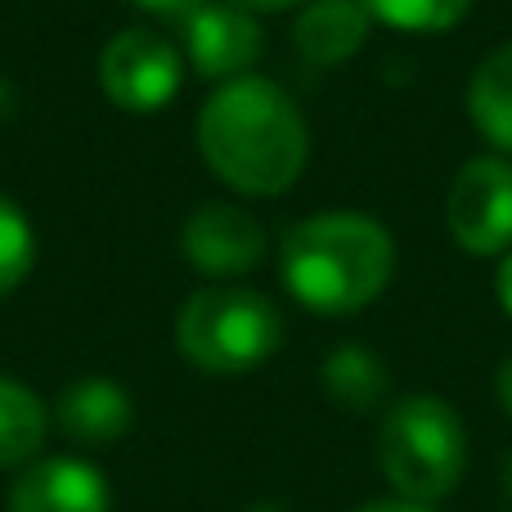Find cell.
Listing matches in <instances>:
<instances>
[{
	"label": "cell",
	"instance_id": "cell-1",
	"mask_svg": "<svg viewBox=\"0 0 512 512\" xmlns=\"http://www.w3.org/2000/svg\"><path fill=\"white\" fill-rule=\"evenodd\" d=\"M198 153L216 180L248 198H279L301 180L310 126L270 77H234L198 108Z\"/></svg>",
	"mask_w": 512,
	"mask_h": 512
},
{
	"label": "cell",
	"instance_id": "cell-2",
	"mask_svg": "<svg viewBox=\"0 0 512 512\" xmlns=\"http://www.w3.org/2000/svg\"><path fill=\"white\" fill-rule=\"evenodd\" d=\"M279 274L315 315H355L387 292L396 239L364 212H319L283 234Z\"/></svg>",
	"mask_w": 512,
	"mask_h": 512
},
{
	"label": "cell",
	"instance_id": "cell-3",
	"mask_svg": "<svg viewBox=\"0 0 512 512\" xmlns=\"http://www.w3.org/2000/svg\"><path fill=\"white\" fill-rule=\"evenodd\" d=\"M378 468L400 499L436 504L463 481L468 432L441 396H409L387 409L378 427Z\"/></svg>",
	"mask_w": 512,
	"mask_h": 512
},
{
	"label": "cell",
	"instance_id": "cell-4",
	"mask_svg": "<svg viewBox=\"0 0 512 512\" xmlns=\"http://www.w3.org/2000/svg\"><path fill=\"white\" fill-rule=\"evenodd\" d=\"M283 342V319L270 297L234 283H216L185 301L176 319V346L194 369L234 378L265 364Z\"/></svg>",
	"mask_w": 512,
	"mask_h": 512
},
{
	"label": "cell",
	"instance_id": "cell-5",
	"mask_svg": "<svg viewBox=\"0 0 512 512\" xmlns=\"http://www.w3.org/2000/svg\"><path fill=\"white\" fill-rule=\"evenodd\" d=\"M99 86L122 113H162L185 86V59L153 27H122L99 50Z\"/></svg>",
	"mask_w": 512,
	"mask_h": 512
},
{
	"label": "cell",
	"instance_id": "cell-6",
	"mask_svg": "<svg viewBox=\"0 0 512 512\" xmlns=\"http://www.w3.org/2000/svg\"><path fill=\"white\" fill-rule=\"evenodd\" d=\"M445 225L468 256L512 252V162L504 153L463 162L445 194Z\"/></svg>",
	"mask_w": 512,
	"mask_h": 512
},
{
	"label": "cell",
	"instance_id": "cell-7",
	"mask_svg": "<svg viewBox=\"0 0 512 512\" xmlns=\"http://www.w3.org/2000/svg\"><path fill=\"white\" fill-rule=\"evenodd\" d=\"M180 248L207 279H239L261 265L265 230L234 203H203L180 230Z\"/></svg>",
	"mask_w": 512,
	"mask_h": 512
},
{
	"label": "cell",
	"instance_id": "cell-8",
	"mask_svg": "<svg viewBox=\"0 0 512 512\" xmlns=\"http://www.w3.org/2000/svg\"><path fill=\"white\" fill-rule=\"evenodd\" d=\"M261 50H265V32L256 23V14L230 5V0L225 5L207 0L185 23V54L198 77H207V81L248 77L256 68V59H261Z\"/></svg>",
	"mask_w": 512,
	"mask_h": 512
},
{
	"label": "cell",
	"instance_id": "cell-9",
	"mask_svg": "<svg viewBox=\"0 0 512 512\" xmlns=\"http://www.w3.org/2000/svg\"><path fill=\"white\" fill-rule=\"evenodd\" d=\"M108 481L86 459H41L14 481L9 512H108Z\"/></svg>",
	"mask_w": 512,
	"mask_h": 512
},
{
	"label": "cell",
	"instance_id": "cell-10",
	"mask_svg": "<svg viewBox=\"0 0 512 512\" xmlns=\"http://www.w3.org/2000/svg\"><path fill=\"white\" fill-rule=\"evenodd\" d=\"M373 14L364 0H306L292 27V41L319 68H337V63L355 59L369 41Z\"/></svg>",
	"mask_w": 512,
	"mask_h": 512
},
{
	"label": "cell",
	"instance_id": "cell-11",
	"mask_svg": "<svg viewBox=\"0 0 512 512\" xmlns=\"http://www.w3.org/2000/svg\"><path fill=\"white\" fill-rule=\"evenodd\" d=\"M59 427L72 441L108 445L131 427V396L113 378H81L59 396Z\"/></svg>",
	"mask_w": 512,
	"mask_h": 512
},
{
	"label": "cell",
	"instance_id": "cell-12",
	"mask_svg": "<svg viewBox=\"0 0 512 512\" xmlns=\"http://www.w3.org/2000/svg\"><path fill=\"white\" fill-rule=\"evenodd\" d=\"M468 122L481 140L495 144V153H512V41L495 45L468 77Z\"/></svg>",
	"mask_w": 512,
	"mask_h": 512
},
{
	"label": "cell",
	"instance_id": "cell-13",
	"mask_svg": "<svg viewBox=\"0 0 512 512\" xmlns=\"http://www.w3.org/2000/svg\"><path fill=\"white\" fill-rule=\"evenodd\" d=\"M45 432H50V414L41 396L14 378H0V468L27 463L45 445Z\"/></svg>",
	"mask_w": 512,
	"mask_h": 512
},
{
	"label": "cell",
	"instance_id": "cell-14",
	"mask_svg": "<svg viewBox=\"0 0 512 512\" xmlns=\"http://www.w3.org/2000/svg\"><path fill=\"white\" fill-rule=\"evenodd\" d=\"M324 391L351 414L378 409L387 400V369L364 346H337L324 360Z\"/></svg>",
	"mask_w": 512,
	"mask_h": 512
},
{
	"label": "cell",
	"instance_id": "cell-15",
	"mask_svg": "<svg viewBox=\"0 0 512 512\" xmlns=\"http://www.w3.org/2000/svg\"><path fill=\"white\" fill-rule=\"evenodd\" d=\"M364 9L373 14V23H387L396 32L436 36L459 27L468 18L472 0H364Z\"/></svg>",
	"mask_w": 512,
	"mask_h": 512
},
{
	"label": "cell",
	"instance_id": "cell-16",
	"mask_svg": "<svg viewBox=\"0 0 512 512\" xmlns=\"http://www.w3.org/2000/svg\"><path fill=\"white\" fill-rule=\"evenodd\" d=\"M36 265V230L14 198L0 194V297L23 288Z\"/></svg>",
	"mask_w": 512,
	"mask_h": 512
},
{
	"label": "cell",
	"instance_id": "cell-17",
	"mask_svg": "<svg viewBox=\"0 0 512 512\" xmlns=\"http://www.w3.org/2000/svg\"><path fill=\"white\" fill-rule=\"evenodd\" d=\"M135 5H140L144 14L162 18V23H189V18H194L207 0H135Z\"/></svg>",
	"mask_w": 512,
	"mask_h": 512
},
{
	"label": "cell",
	"instance_id": "cell-18",
	"mask_svg": "<svg viewBox=\"0 0 512 512\" xmlns=\"http://www.w3.org/2000/svg\"><path fill=\"white\" fill-rule=\"evenodd\" d=\"M495 292H499V306L512 315V252L499 256V270H495Z\"/></svg>",
	"mask_w": 512,
	"mask_h": 512
},
{
	"label": "cell",
	"instance_id": "cell-19",
	"mask_svg": "<svg viewBox=\"0 0 512 512\" xmlns=\"http://www.w3.org/2000/svg\"><path fill=\"white\" fill-rule=\"evenodd\" d=\"M230 5L248 9V14H283V9H297L306 0H230Z\"/></svg>",
	"mask_w": 512,
	"mask_h": 512
},
{
	"label": "cell",
	"instance_id": "cell-20",
	"mask_svg": "<svg viewBox=\"0 0 512 512\" xmlns=\"http://www.w3.org/2000/svg\"><path fill=\"white\" fill-rule=\"evenodd\" d=\"M355 512H436L432 504H414V499H378V504H364Z\"/></svg>",
	"mask_w": 512,
	"mask_h": 512
},
{
	"label": "cell",
	"instance_id": "cell-21",
	"mask_svg": "<svg viewBox=\"0 0 512 512\" xmlns=\"http://www.w3.org/2000/svg\"><path fill=\"white\" fill-rule=\"evenodd\" d=\"M495 391H499V405H504L508 414H512V360H504V369H499Z\"/></svg>",
	"mask_w": 512,
	"mask_h": 512
},
{
	"label": "cell",
	"instance_id": "cell-22",
	"mask_svg": "<svg viewBox=\"0 0 512 512\" xmlns=\"http://www.w3.org/2000/svg\"><path fill=\"white\" fill-rule=\"evenodd\" d=\"M504 486H508V495H512V454H508V468H504Z\"/></svg>",
	"mask_w": 512,
	"mask_h": 512
},
{
	"label": "cell",
	"instance_id": "cell-23",
	"mask_svg": "<svg viewBox=\"0 0 512 512\" xmlns=\"http://www.w3.org/2000/svg\"><path fill=\"white\" fill-rule=\"evenodd\" d=\"M248 512H283V508H274V504H252Z\"/></svg>",
	"mask_w": 512,
	"mask_h": 512
}]
</instances>
